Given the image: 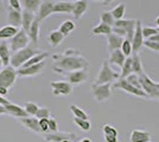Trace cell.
Instances as JSON below:
<instances>
[{
  "mask_svg": "<svg viewBox=\"0 0 159 142\" xmlns=\"http://www.w3.org/2000/svg\"><path fill=\"white\" fill-rule=\"evenodd\" d=\"M100 19H101V23H105V24H107V25H109V26H112V27H113V25H114V23H115V19L113 18L112 13H111L109 11L102 12Z\"/></svg>",
  "mask_w": 159,
  "mask_h": 142,
  "instance_id": "40",
  "label": "cell"
},
{
  "mask_svg": "<svg viewBox=\"0 0 159 142\" xmlns=\"http://www.w3.org/2000/svg\"><path fill=\"white\" fill-rule=\"evenodd\" d=\"M0 114H6V109L2 104H0Z\"/></svg>",
  "mask_w": 159,
  "mask_h": 142,
  "instance_id": "52",
  "label": "cell"
},
{
  "mask_svg": "<svg viewBox=\"0 0 159 142\" xmlns=\"http://www.w3.org/2000/svg\"><path fill=\"white\" fill-rule=\"evenodd\" d=\"M148 142H151V141H148Z\"/></svg>",
  "mask_w": 159,
  "mask_h": 142,
  "instance_id": "61",
  "label": "cell"
},
{
  "mask_svg": "<svg viewBox=\"0 0 159 142\" xmlns=\"http://www.w3.org/2000/svg\"><path fill=\"white\" fill-rule=\"evenodd\" d=\"M112 13L113 18L115 20H120V19H124L125 13H126V6L124 4H119L118 6H115L112 11H109Z\"/></svg>",
  "mask_w": 159,
  "mask_h": 142,
  "instance_id": "34",
  "label": "cell"
},
{
  "mask_svg": "<svg viewBox=\"0 0 159 142\" xmlns=\"http://www.w3.org/2000/svg\"><path fill=\"white\" fill-rule=\"evenodd\" d=\"M45 68V62H40L38 64H33L26 68H19L17 70V75L18 76H34V75H38L43 71V69Z\"/></svg>",
  "mask_w": 159,
  "mask_h": 142,
  "instance_id": "14",
  "label": "cell"
},
{
  "mask_svg": "<svg viewBox=\"0 0 159 142\" xmlns=\"http://www.w3.org/2000/svg\"><path fill=\"white\" fill-rule=\"evenodd\" d=\"M120 78V74L114 71L108 62L105 61L102 63V67L100 69L99 74L96 76V80H95V83L94 84H105V83H113V82L118 81Z\"/></svg>",
  "mask_w": 159,
  "mask_h": 142,
  "instance_id": "3",
  "label": "cell"
},
{
  "mask_svg": "<svg viewBox=\"0 0 159 142\" xmlns=\"http://www.w3.org/2000/svg\"><path fill=\"white\" fill-rule=\"evenodd\" d=\"M34 18H36V14L33 12H30V11H26V10L21 11V25L20 26L23 27V30L25 32H27V30L30 28L31 24L34 20Z\"/></svg>",
  "mask_w": 159,
  "mask_h": 142,
  "instance_id": "25",
  "label": "cell"
},
{
  "mask_svg": "<svg viewBox=\"0 0 159 142\" xmlns=\"http://www.w3.org/2000/svg\"><path fill=\"white\" fill-rule=\"evenodd\" d=\"M48 52H44V51H40L38 52L37 54H34L32 56L29 61H26L24 64H23V67L21 68H26V67H30V65H33V64H38L40 62H44L45 61V58H48Z\"/></svg>",
  "mask_w": 159,
  "mask_h": 142,
  "instance_id": "30",
  "label": "cell"
},
{
  "mask_svg": "<svg viewBox=\"0 0 159 142\" xmlns=\"http://www.w3.org/2000/svg\"><path fill=\"white\" fill-rule=\"evenodd\" d=\"M131 59H132V74H135L138 76L143 74L144 69H143V64H141V59H140L139 54H132Z\"/></svg>",
  "mask_w": 159,
  "mask_h": 142,
  "instance_id": "28",
  "label": "cell"
},
{
  "mask_svg": "<svg viewBox=\"0 0 159 142\" xmlns=\"http://www.w3.org/2000/svg\"><path fill=\"white\" fill-rule=\"evenodd\" d=\"M21 123L29 128L30 130H33L36 133H40L39 124H38V120L33 116H26V117H21Z\"/></svg>",
  "mask_w": 159,
  "mask_h": 142,
  "instance_id": "27",
  "label": "cell"
},
{
  "mask_svg": "<svg viewBox=\"0 0 159 142\" xmlns=\"http://www.w3.org/2000/svg\"><path fill=\"white\" fill-rule=\"evenodd\" d=\"M132 74V59L131 57H127L126 61L124 62L121 67V72H120V78H126L128 75Z\"/></svg>",
  "mask_w": 159,
  "mask_h": 142,
  "instance_id": "35",
  "label": "cell"
},
{
  "mask_svg": "<svg viewBox=\"0 0 159 142\" xmlns=\"http://www.w3.org/2000/svg\"><path fill=\"white\" fill-rule=\"evenodd\" d=\"M74 123H75L81 130H83V131H89V130L92 129V123L88 121V120H82V118L74 117Z\"/></svg>",
  "mask_w": 159,
  "mask_h": 142,
  "instance_id": "36",
  "label": "cell"
},
{
  "mask_svg": "<svg viewBox=\"0 0 159 142\" xmlns=\"http://www.w3.org/2000/svg\"><path fill=\"white\" fill-rule=\"evenodd\" d=\"M38 52H40L38 49L32 46H26L24 49H21L19 51L14 52L13 54H11V59H10V64L12 68H17L19 69L23 67V64L25 63L26 61H29L32 56L37 54Z\"/></svg>",
  "mask_w": 159,
  "mask_h": 142,
  "instance_id": "2",
  "label": "cell"
},
{
  "mask_svg": "<svg viewBox=\"0 0 159 142\" xmlns=\"http://www.w3.org/2000/svg\"><path fill=\"white\" fill-rule=\"evenodd\" d=\"M51 89H52V94L55 96H68L73 93V85L69 82H52L51 83Z\"/></svg>",
  "mask_w": 159,
  "mask_h": 142,
  "instance_id": "12",
  "label": "cell"
},
{
  "mask_svg": "<svg viewBox=\"0 0 159 142\" xmlns=\"http://www.w3.org/2000/svg\"><path fill=\"white\" fill-rule=\"evenodd\" d=\"M94 1H101V0H94Z\"/></svg>",
  "mask_w": 159,
  "mask_h": 142,
  "instance_id": "59",
  "label": "cell"
},
{
  "mask_svg": "<svg viewBox=\"0 0 159 142\" xmlns=\"http://www.w3.org/2000/svg\"><path fill=\"white\" fill-rule=\"evenodd\" d=\"M61 142H70L69 140H63V141H61Z\"/></svg>",
  "mask_w": 159,
  "mask_h": 142,
  "instance_id": "57",
  "label": "cell"
},
{
  "mask_svg": "<svg viewBox=\"0 0 159 142\" xmlns=\"http://www.w3.org/2000/svg\"><path fill=\"white\" fill-rule=\"evenodd\" d=\"M7 93H8V89L7 88H4V87H0V96H6Z\"/></svg>",
  "mask_w": 159,
  "mask_h": 142,
  "instance_id": "49",
  "label": "cell"
},
{
  "mask_svg": "<svg viewBox=\"0 0 159 142\" xmlns=\"http://www.w3.org/2000/svg\"><path fill=\"white\" fill-rule=\"evenodd\" d=\"M29 41L30 39H29V36H27L26 32L23 28L19 30L11 38V41H10V50H11V52H17V51H19L21 49L26 47L27 44H29Z\"/></svg>",
  "mask_w": 159,
  "mask_h": 142,
  "instance_id": "7",
  "label": "cell"
},
{
  "mask_svg": "<svg viewBox=\"0 0 159 142\" xmlns=\"http://www.w3.org/2000/svg\"><path fill=\"white\" fill-rule=\"evenodd\" d=\"M49 131H52V133H57L58 131L57 121L55 118H50V117H49Z\"/></svg>",
  "mask_w": 159,
  "mask_h": 142,
  "instance_id": "47",
  "label": "cell"
},
{
  "mask_svg": "<svg viewBox=\"0 0 159 142\" xmlns=\"http://www.w3.org/2000/svg\"><path fill=\"white\" fill-rule=\"evenodd\" d=\"M74 134H57V133H55V134H49V135L45 136V139H47V141H50V142H61L63 141V140H68L69 137L68 136H71Z\"/></svg>",
  "mask_w": 159,
  "mask_h": 142,
  "instance_id": "38",
  "label": "cell"
},
{
  "mask_svg": "<svg viewBox=\"0 0 159 142\" xmlns=\"http://www.w3.org/2000/svg\"><path fill=\"white\" fill-rule=\"evenodd\" d=\"M157 30H158V32H159V27H157Z\"/></svg>",
  "mask_w": 159,
  "mask_h": 142,
  "instance_id": "60",
  "label": "cell"
},
{
  "mask_svg": "<svg viewBox=\"0 0 159 142\" xmlns=\"http://www.w3.org/2000/svg\"><path fill=\"white\" fill-rule=\"evenodd\" d=\"M38 105L36 104V103H32V102H26L25 103V107H24V110L26 111L27 115L30 116H34L36 115V113H37V110H38Z\"/></svg>",
  "mask_w": 159,
  "mask_h": 142,
  "instance_id": "41",
  "label": "cell"
},
{
  "mask_svg": "<svg viewBox=\"0 0 159 142\" xmlns=\"http://www.w3.org/2000/svg\"><path fill=\"white\" fill-rule=\"evenodd\" d=\"M17 71L16 69L7 65L0 71V87L10 89L13 87L16 81H17Z\"/></svg>",
  "mask_w": 159,
  "mask_h": 142,
  "instance_id": "6",
  "label": "cell"
},
{
  "mask_svg": "<svg viewBox=\"0 0 159 142\" xmlns=\"http://www.w3.org/2000/svg\"><path fill=\"white\" fill-rule=\"evenodd\" d=\"M103 130V137H105V141L106 142H120L119 141V133L118 130L114 128L111 124H105L102 127Z\"/></svg>",
  "mask_w": 159,
  "mask_h": 142,
  "instance_id": "18",
  "label": "cell"
},
{
  "mask_svg": "<svg viewBox=\"0 0 159 142\" xmlns=\"http://www.w3.org/2000/svg\"><path fill=\"white\" fill-rule=\"evenodd\" d=\"M88 10V1L87 0H77L74 2L73 7V14L75 19H81L83 17V14Z\"/></svg>",
  "mask_w": 159,
  "mask_h": 142,
  "instance_id": "19",
  "label": "cell"
},
{
  "mask_svg": "<svg viewBox=\"0 0 159 142\" xmlns=\"http://www.w3.org/2000/svg\"><path fill=\"white\" fill-rule=\"evenodd\" d=\"M55 59V67L53 70L58 74H63V71H75L80 69H89V63L84 57L76 51L66 50V54L62 56H53Z\"/></svg>",
  "mask_w": 159,
  "mask_h": 142,
  "instance_id": "1",
  "label": "cell"
},
{
  "mask_svg": "<svg viewBox=\"0 0 159 142\" xmlns=\"http://www.w3.org/2000/svg\"><path fill=\"white\" fill-rule=\"evenodd\" d=\"M8 2H10V6L13 7L14 10H19V11H21V5H20L19 0H8Z\"/></svg>",
  "mask_w": 159,
  "mask_h": 142,
  "instance_id": "48",
  "label": "cell"
},
{
  "mask_svg": "<svg viewBox=\"0 0 159 142\" xmlns=\"http://www.w3.org/2000/svg\"><path fill=\"white\" fill-rule=\"evenodd\" d=\"M139 83L141 85V89L146 93L148 98L159 100V83H156L150 78L148 75L143 72L139 75Z\"/></svg>",
  "mask_w": 159,
  "mask_h": 142,
  "instance_id": "4",
  "label": "cell"
},
{
  "mask_svg": "<svg viewBox=\"0 0 159 142\" xmlns=\"http://www.w3.org/2000/svg\"><path fill=\"white\" fill-rule=\"evenodd\" d=\"M80 142H93L92 140H89V139H83V140H81Z\"/></svg>",
  "mask_w": 159,
  "mask_h": 142,
  "instance_id": "54",
  "label": "cell"
},
{
  "mask_svg": "<svg viewBox=\"0 0 159 142\" xmlns=\"http://www.w3.org/2000/svg\"><path fill=\"white\" fill-rule=\"evenodd\" d=\"M7 21L8 25L14 27H18L21 25V11L14 10L13 7H8L7 10Z\"/></svg>",
  "mask_w": 159,
  "mask_h": 142,
  "instance_id": "15",
  "label": "cell"
},
{
  "mask_svg": "<svg viewBox=\"0 0 159 142\" xmlns=\"http://www.w3.org/2000/svg\"><path fill=\"white\" fill-rule=\"evenodd\" d=\"M135 24H137V20H134V19H120V20H115L113 26L124 28L127 32L126 38L128 41H132L134 28H135Z\"/></svg>",
  "mask_w": 159,
  "mask_h": 142,
  "instance_id": "13",
  "label": "cell"
},
{
  "mask_svg": "<svg viewBox=\"0 0 159 142\" xmlns=\"http://www.w3.org/2000/svg\"><path fill=\"white\" fill-rule=\"evenodd\" d=\"M4 10V4H2V0H0V11Z\"/></svg>",
  "mask_w": 159,
  "mask_h": 142,
  "instance_id": "53",
  "label": "cell"
},
{
  "mask_svg": "<svg viewBox=\"0 0 159 142\" xmlns=\"http://www.w3.org/2000/svg\"><path fill=\"white\" fill-rule=\"evenodd\" d=\"M36 118H49L50 117V110L48 108H38L36 115H34Z\"/></svg>",
  "mask_w": 159,
  "mask_h": 142,
  "instance_id": "45",
  "label": "cell"
},
{
  "mask_svg": "<svg viewBox=\"0 0 159 142\" xmlns=\"http://www.w3.org/2000/svg\"><path fill=\"white\" fill-rule=\"evenodd\" d=\"M126 58L127 57L121 52V50H114L111 52V56L107 62H108V64H112L116 68H121L124 62L126 61Z\"/></svg>",
  "mask_w": 159,
  "mask_h": 142,
  "instance_id": "16",
  "label": "cell"
},
{
  "mask_svg": "<svg viewBox=\"0 0 159 142\" xmlns=\"http://www.w3.org/2000/svg\"><path fill=\"white\" fill-rule=\"evenodd\" d=\"M66 77L71 85L82 84L88 80V69H80V70H75V71H69L68 74H66Z\"/></svg>",
  "mask_w": 159,
  "mask_h": 142,
  "instance_id": "9",
  "label": "cell"
},
{
  "mask_svg": "<svg viewBox=\"0 0 159 142\" xmlns=\"http://www.w3.org/2000/svg\"><path fill=\"white\" fill-rule=\"evenodd\" d=\"M5 107V109H6V113H8V114H11V115L16 116V117H26V116H29L26 114V111L24 110V108H21V107H19V105H17V104H13V103H7V104H5L4 105Z\"/></svg>",
  "mask_w": 159,
  "mask_h": 142,
  "instance_id": "24",
  "label": "cell"
},
{
  "mask_svg": "<svg viewBox=\"0 0 159 142\" xmlns=\"http://www.w3.org/2000/svg\"><path fill=\"white\" fill-rule=\"evenodd\" d=\"M141 21L137 20L135 24V28H134V33H133V38L131 43H132V49H133V54H138L139 50L143 47V43H144V37H143V32H141Z\"/></svg>",
  "mask_w": 159,
  "mask_h": 142,
  "instance_id": "11",
  "label": "cell"
},
{
  "mask_svg": "<svg viewBox=\"0 0 159 142\" xmlns=\"http://www.w3.org/2000/svg\"><path fill=\"white\" fill-rule=\"evenodd\" d=\"M125 80H126L131 85H133V87H135V88H138V89H141V85H140V83H139V76H138V75H135V74L128 75Z\"/></svg>",
  "mask_w": 159,
  "mask_h": 142,
  "instance_id": "42",
  "label": "cell"
},
{
  "mask_svg": "<svg viewBox=\"0 0 159 142\" xmlns=\"http://www.w3.org/2000/svg\"><path fill=\"white\" fill-rule=\"evenodd\" d=\"M112 28H113L112 26L107 25L105 23H100L96 26L93 27L92 33H93L94 36H98V34H101V36H109V34L112 33Z\"/></svg>",
  "mask_w": 159,
  "mask_h": 142,
  "instance_id": "29",
  "label": "cell"
},
{
  "mask_svg": "<svg viewBox=\"0 0 159 142\" xmlns=\"http://www.w3.org/2000/svg\"><path fill=\"white\" fill-rule=\"evenodd\" d=\"M148 41H157V43H159V32H158V33H156L154 36H151V37L148 38Z\"/></svg>",
  "mask_w": 159,
  "mask_h": 142,
  "instance_id": "50",
  "label": "cell"
},
{
  "mask_svg": "<svg viewBox=\"0 0 159 142\" xmlns=\"http://www.w3.org/2000/svg\"><path fill=\"white\" fill-rule=\"evenodd\" d=\"M73 7L71 1H57L53 5V13H73Z\"/></svg>",
  "mask_w": 159,
  "mask_h": 142,
  "instance_id": "20",
  "label": "cell"
},
{
  "mask_svg": "<svg viewBox=\"0 0 159 142\" xmlns=\"http://www.w3.org/2000/svg\"><path fill=\"white\" fill-rule=\"evenodd\" d=\"M156 24H157V26L159 27V17L157 18V19H156Z\"/></svg>",
  "mask_w": 159,
  "mask_h": 142,
  "instance_id": "56",
  "label": "cell"
},
{
  "mask_svg": "<svg viewBox=\"0 0 159 142\" xmlns=\"http://www.w3.org/2000/svg\"><path fill=\"white\" fill-rule=\"evenodd\" d=\"M141 32H143L144 39H148L151 36H154L156 33H158V30L154 28V27L146 26V27H143V28H141Z\"/></svg>",
  "mask_w": 159,
  "mask_h": 142,
  "instance_id": "44",
  "label": "cell"
},
{
  "mask_svg": "<svg viewBox=\"0 0 159 142\" xmlns=\"http://www.w3.org/2000/svg\"><path fill=\"white\" fill-rule=\"evenodd\" d=\"M1 67H2V63H1V61H0V68H1Z\"/></svg>",
  "mask_w": 159,
  "mask_h": 142,
  "instance_id": "58",
  "label": "cell"
},
{
  "mask_svg": "<svg viewBox=\"0 0 159 142\" xmlns=\"http://www.w3.org/2000/svg\"><path fill=\"white\" fill-rule=\"evenodd\" d=\"M39 27H40V21H38L36 18L33 23L31 24L30 28L27 30V36H29V39L32 41L33 44H37L38 43V38H39Z\"/></svg>",
  "mask_w": 159,
  "mask_h": 142,
  "instance_id": "21",
  "label": "cell"
},
{
  "mask_svg": "<svg viewBox=\"0 0 159 142\" xmlns=\"http://www.w3.org/2000/svg\"><path fill=\"white\" fill-rule=\"evenodd\" d=\"M7 103H10V101H8V100H6V98H4L2 96H0V104L5 105V104H7Z\"/></svg>",
  "mask_w": 159,
  "mask_h": 142,
  "instance_id": "51",
  "label": "cell"
},
{
  "mask_svg": "<svg viewBox=\"0 0 159 142\" xmlns=\"http://www.w3.org/2000/svg\"><path fill=\"white\" fill-rule=\"evenodd\" d=\"M19 31L18 27L11 26V25H6V26L0 28V39H10L12 38L14 34Z\"/></svg>",
  "mask_w": 159,
  "mask_h": 142,
  "instance_id": "31",
  "label": "cell"
},
{
  "mask_svg": "<svg viewBox=\"0 0 159 142\" xmlns=\"http://www.w3.org/2000/svg\"><path fill=\"white\" fill-rule=\"evenodd\" d=\"M70 110H71V113L74 114L75 117H77V118H82V120H88V115H87L86 111H83L82 109L77 107V105H75V104H71L70 105Z\"/></svg>",
  "mask_w": 159,
  "mask_h": 142,
  "instance_id": "39",
  "label": "cell"
},
{
  "mask_svg": "<svg viewBox=\"0 0 159 142\" xmlns=\"http://www.w3.org/2000/svg\"><path fill=\"white\" fill-rule=\"evenodd\" d=\"M53 5H55L53 0H43L38 11H37L36 19L38 21H43L44 19H47L49 15H51L53 13Z\"/></svg>",
  "mask_w": 159,
  "mask_h": 142,
  "instance_id": "10",
  "label": "cell"
},
{
  "mask_svg": "<svg viewBox=\"0 0 159 142\" xmlns=\"http://www.w3.org/2000/svg\"><path fill=\"white\" fill-rule=\"evenodd\" d=\"M38 124H39L40 131H43V133L49 131V118H40L38 120Z\"/></svg>",
  "mask_w": 159,
  "mask_h": 142,
  "instance_id": "46",
  "label": "cell"
},
{
  "mask_svg": "<svg viewBox=\"0 0 159 142\" xmlns=\"http://www.w3.org/2000/svg\"><path fill=\"white\" fill-rule=\"evenodd\" d=\"M103 1H105V4H111V2L115 1V0H103Z\"/></svg>",
  "mask_w": 159,
  "mask_h": 142,
  "instance_id": "55",
  "label": "cell"
},
{
  "mask_svg": "<svg viewBox=\"0 0 159 142\" xmlns=\"http://www.w3.org/2000/svg\"><path fill=\"white\" fill-rule=\"evenodd\" d=\"M64 39V36L58 30H53L48 36V41L51 47H57Z\"/></svg>",
  "mask_w": 159,
  "mask_h": 142,
  "instance_id": "26",
  "label": "cell"
},
{
  "mask_svg": "<svg viewBox=\"0 0 159 142\" xmlns=\"http://www.w3.org/2000/svg\"><path fill=\"white\" fill-rule=\"evenodd\" d=\"M131 142H148L151 140V134L145 130H139L135 129L131 133Z\"/></svg>",
  "mask_w": 159,
  "mask_h": 142,
  "instance_id": "22",
  "label": "cell"
},
{
  "mask_svg": "<svg viewBox=\"0 0 159 142\" xmlns=\"http://www.w3.org/2000/svg\"><path fill=\"white\" fill-rule=\"evenodd\" d=\"M120 50H121V52L125 54L126 57H131V56H132V54H133L132 43H131V41H128L127 38H125V39H124V41H122V44H121Z\"/></svg>",
  "mask_w": 159,
  "mask_h": 142,
  "instance_id": "37",
  "label": "cell"
},
{
  "mask_svg": "<svg viewBox=\"0 0 159 142\" xmlns=\"http://www.w3.org/2000/svg\"><path fill=\"white\" fill-rule=\"evenodd\" d=\"M93 90V96L95 101L102 103L112 97V84L111 83H105V84H93L92 85Z\"/></svg>",
  "mask_w": 159,
  "mask_h": 142,
  "instance_id": "5",
  "label": "cell"
},
{
  "mask_svg": "<svg viewBox=\"0 0 159 142\" xmlns=\"http://www.w3.org/2000/svg\"><path fill=\"white\" fill-rule=\"evenodd\" d=\"M43 0H21L20 5L24 7L26 11H30V12H37L38 8H39L40 4H42Z\"/></svg>",
  "mask_w": 159,
  "mask_h": 142,
  "instance_id": "32",
  "label": "cell"
},
{
  "mask_svg": "<svg viewBox=\"0 0 159 142\" xmlns=\"http://www.w3.org/2000/svg\"><path fill=\"white\" fill-rule=\"evenodd\" d=\"M113 88L120 89V90H124L125 93L133 95V96H137V97H144V98H148V96L146 95V93L143 89H138L135 87L131 85L125 78H119L118 81L113 84Z\"/></svg>",
  "mask_w": 159,
  "mask_h": 142,
  "instance_id": "8",
  "label": "cell"
},
{
  "mask_svg": "<svg viewBox=\"0 0 159 142\" xmlns=\"http://www.w3.org/2000/svg\"><path fill=\"white\" fill-rule=\"evenodd\" d=\"M76 28V25L74 24V21L71 20H64L62 24H61L60 28H58V31H60L61 33L63 34L64 37L68 36V34H70L73 32L74 30Z\"/></svg>",
  "mask_w": 159,
  "mask_h": 142,
  "instance_id": "33",
  "label": "cell"
},
{
  "mask_svg": "<svg viewBox=\"0 0 159 142\" xmlns=\"http://www.w3.org/2000/svg\"><path fill=\"white\" fill-rule=\"evenodd\" d=\"M11 59V50L6 41H1L0 43V61L2 63L4 67H7L10 64Z\"/></svg>",
  "mask_w": 159,
  "mask_h": 142,
  "instance_id": "23",
  "label": "cell"
},
{
  "mask_svg": "<svg viewBox=\"0 0 159 142\" xmlns=\"http://www.w3.org/2000/svg\"><path fill=\"white\" fill-rule=\"evenodd\" d=\"M124 39L125 38H122V37H120V36L115 33H111L109 36H107V47H108V51L112 52L114 50H120Z\"/></svg>",
  "mask_w": 159,
  "mask_h": 142,
  "instance_id": "17",
  "label": "cell"
},
{
  "mask_svg": "<svg viewBox=\"0 0 159 142\" xmlns=\"http://www.w3.org/2000/svg\"><path fill=\"white\" fill-rule=\"evenodd\" d=\"M143 46L150 49L153 52H158L159 54V43L157 41H148V39H144V43H143Z\"/></svg>",
  "mask_w": 159,
  "mask_h": 142,
  "instance_id": "43",
  "label": "cell"
}]
</instances>
